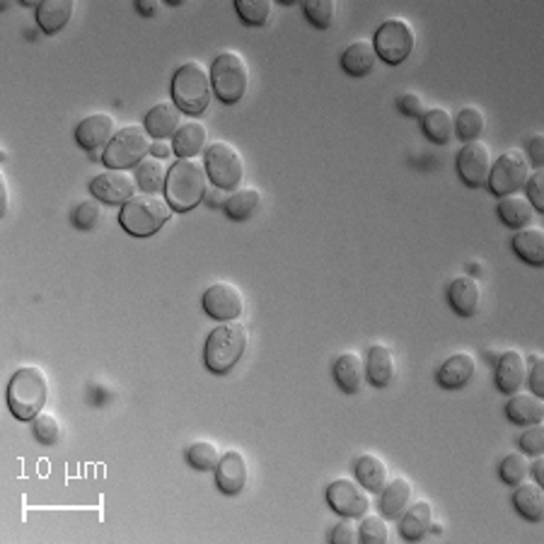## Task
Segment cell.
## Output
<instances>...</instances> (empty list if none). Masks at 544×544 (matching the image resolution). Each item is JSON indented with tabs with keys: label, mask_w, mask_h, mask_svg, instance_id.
<instances>
[{
	"label": "cell",
	"mask_w": 544,
	"mask_h": 544,
	"mask_svg": "<svg viewBox=\"0 0 544 544\" xmlns=\"http://www.w3.org/2000/svg\"><path fill=\"white\" fill-rule=\"evenodd\" d=\"M480 298V283H477V279H472V276H458V279L448 286V302H450L452 312L460 317L477 315Z\"/></svg>",
	"instance_id": "cell-20"
},
{
	"label": "cell",
	"mask_w": 544,
	"mask_h": 544,
	"mask_svg": "<svg viewBox=\"0 0 544 544\" xmlns=\"http://www.w3.org/2000/svg\"><path fill=\"white\" fill-rule=\"evenodd\" d=\"M331 372H334V380H337L339 390L346 394L359 392L365 380V365L356 351L341 353V356L334 361V365H331Z\"/></svg>",
	"instance_id": "cell-23"
},
{
	"label": "cell",
	"mask_w": 544,
	"mask_h": 544,
	"mask_svg": "<svg viewBox=\"0 0 544 544\" xmlns=\"http://www.w3.org/2000/svg\"><path fill=\"white\" fill-rule=\"evenodd\" d=\"M525 375H528V361L516 349L503 353L499 363H496V387L503 394H516L523 387Z\"/></svg>",
	"instance_id": "cell-19"
},
{
	"label": "cell",
	"mask_w": 544,
	"mask_h": 544,
	"mask_svg": "<svg viewBox=\"0 0 544 544\" xmlns=\"http://www.w3.org/2000/svg\"><path fill=\"white\" fill-rule=\"evenodd\" d=\"M116 136V124L112 119V114L97 112L90 114L87 119L80 122V126L75 129V141L80 148H85L87 153H104L112 138Z\"/></svg>",
	"instance_id": "cell-15"
},
{
	"label": "cell",
	"mask_w": 544,
	"mask_h": 544,
	"mask_svg": "<svg viewBox=\"0 0 544 544\" xmlns=\"http://www.w3.org/2000/svg\"><path fill=\"white\" fill-rule=\"evenodd\" d=\"M530 363H532V371H530V378H528V382H530L532 394L544 397V361H542V356H532Z\"/></svg>",
	"instance_id": "cell-48"
},
{
	"label": "cell",
	"mask_w": 544,
	"mask_h": 544,
	"mask_svg": "<svg viewBox=\"0 0 544 544\" xmlns=\"http://www.w3.org/2000/svg\"><path fill=\"white\" fill-rule=\"evenodd\" d=\"M528 158L538 170H542L544 165V136L538 134V136L530 138V145H528Z\"/></svg>",
	"instance_id": "cell-49"
},
{
	"label": "cell",
	"mask_w": 544,
	"mask_h": 544,
	"mask_svg": "<svg viewBox=\"0 0 544 544\" xmlns=\"http://www.w3.org/2000/svg\"><path fill=\"white\" fill-rule=\"evenodd\" d=\"M496 213L501 218L503 225H509L513 230H523L528 228L535 218V208L530 206V201L525 196H518V193H510V196H503L499 201V208Z\"/></svg>",
	"instance_id": "cell-30"
},
{
	"label": "cell",
	"mask_w": 544,
	"mask_h": 544,
	"mask_svg": "<svg viewBox=\"0 0 544 544\" xmlns=\"http://www.w3.org/2000/svg\"><path fill=\"white\" fill-rule=\"evenodd\" d=\"M201 305H203L208 317L221 320V322L240 320V315L244 312V298L240 288L235 283H228V281H218L213 286H208Z\"/></svg>",
	"instance_id": "cell-11"
},
{
	"label": "cell",
	"mask_w": 544,
	"mask_h": 544,
	"mask_svg": "<svg viewBox=\"0 0 544 544\" xmlns=\"http://www.w3.org/2000/svg\"><path fill=\"white\" fill-rule=\"evenodd\" d=\"M46 400H49V380L42 368L22 365L20 371H15L7 382V409L13 411L15 419L32 421L35 416L42 414Z\"/></svg>",
	"instance_id": "cell-1"
},
{
	"label": "cell",
	"mask_w": 544,
	"mask_h": 544,
	"mask_svg": "<svg viewBox=\"0 0 544 544\" xmlns=\"http://www.w3.org/2000/svg\"><path fill=\"white\" fill-rule=\"evenodd\" d=\"M530 472L535 474V484H539V487H542L544 484V460L539 458V455H538V460H535V462L530 465Z\"/></svg>",
	"instance_id": "cell-52"
},
{
	"label": "cell",
	"mask_w": 544,
	"mask_h": 544,
	"mask_svg": "<svg viewBox=\"0 0 544 544\" xmlns=\"http://www.w3.org/2000/svg\"><path fill=\"white\" fill-rule=\"evenodd\" d=\"M411 496H414V487L411 481L404 480V477H397L390 484H385L382 489V499H380V513L382 518H390V520H397L401 518V513L409 509L411 503Z\"/></svg>",
	"instance_id": "cell-24"
},
{
	"label": "cell",
	"mask_w": 544,
	"mask_h": 544,
	"mask_svg": "<svg viewBox=\"0 0 544 544\" xmlns=\"http://www.w3.org/2000/svg\"><path fill=\"white\" fill-rule=\"evenodd\" d=\"M394 372H397L394 353L385 344H372L368 349V365H365V375L371 380V385L385 390L394 380Z\"/></svg>",
	"instance_id": "cell-22"
},
{
	"label": "cell",
	"mask_w": 544,
	"mask_h": 544,
	"mask_svg": "<svg viewBox=\"0 0 544 544\" xmlns=\"http://www.w3.org/2000/svg\"><path fill=\"white\" fill-rule=\"evenodd\" d=\"M208 189L206 165L199 160H177L165 182V199L177 213L192 211L199 201H203Z\"/></svg>",
	"instance_id": "cell-2"
},
{
	"label": "cell",
	"mask_w": 544,
	"mask_h": 544,
	"mask_svg": "<svg viewBox=\"0 0 544 544\" xmlns=\"http://www.w3.org/2000/svg\"><path fill=\"white\" fill-rule=\"evenodd\" d=\"M330 542H334V544H356V542H361L359 528L351 523V518L341 520V523H339L337 528L330 532Z\"/></svg>",
	"instance_id": "cell-47"
},
{
	"label": "cell",
	"mask_w": 544,
	"mask_h": 544,
	"mask_svg": "<svg viewBox=\"0 0 544 544\" xmlns=\"http://www.w3.org/2000/svg\"><path fill=\"white\" fill-rule=\"evenodd\" d=\"M397 107H400L401 114L414 116V119H421L423 112H426V104L416 93H400L397 94Z\"/></svg>",
	"instance_id": "cell-46"
},
{
	"label": "cell",
	"mask_w": 544,
	"mask_h": 544,
	"mask_svg": "<svg viewBox=\"0 0 544 544\" xmlns=\"http://www.w3.org/2000/svg\"><path fill=\"white\" fill-rule=\"evenodd\" d=\"M513 506L525 520L530 523H542L544 518V494L539 484H530L525 480L523 484H518L516 494H513Z\"/></svg>",
	"instance_id": "cell-32"
},
{
	"label": "cell",
	"mask_w": 544,
	"mask_h": 544,
	"mask_svg": "<svg viewBox=\"0 0 544 544\" xmlns=\"http://www.w3.org/2000/svg\"><path fill=\"white\" fill-rule=\"evenodd\" d=\"M506 416L516 426H532L544 419V401L538 394H516L506 401Z\"/></svg>",
	"instance_id": "cell-27"
},
{
	"label": "cell",
	"mask_w": 544,
	"mask_h": 544,
	"mask_svg": "<svg viewBox=\"0 0 544 544\" xmlns=\"http://www.w3.org/2000/svg\"><path fill=\"white\" fill-rule=\"evenodd\" d=\"M208 141V129L201 122H186L182 124V129L174 134L173 151L180 160H193Z\"/></svg>",
	"instance_id": "cell-25"
},
{
	"label": "cell",
	"mask_w": 544,
	"mask_h": 544,
	"mask_svg": "<svg viewBox=\"0 0 544 544\" xmlns=\"http://www.w3.org/2000/svg\"><path fill=\"white\" fill-rule=\"evenodd\" d=\"M520 450L525 455H542L544 450V429L539 423H532V429H528L520 436Z\"/></svg>",
	"instance_id": "cell-45"
},
{
	"label": "cell",
	"mask_w": 544,
	"mask_h": 544,
	"mask_svg": "<svg viewBox=\"0 0 544 544\" xmlns=\"http://www.w3.org/2000/svg\"><path fill=\"white\" fill-rule=\"evenodd\" d=\"M262 203V193L254 186H247V189H237L228 196L225 201V213H228L230 221H247L250 215H254V211Z\"/></svg>",
	"instance_id": "cell-34"
},
{
	"label": "cell",
	"mask_w": 544,
	"mask_h": 544,
	"mask_svg": "<svg viewBox=\"0 0 544 544\" xmlns=\"http://www.w3.org/2000/svg\"><path fill=\"white\" fill-rule=\"evenodd\" d=\"M530 180V163L525 158L523 151L510 148L496 160L489 173V192L494 196H510V193L520 192L525 186V182Z\"/></svg>",
	"instance_id": "cell-10"
},
{
	"label": "cell",
	"mask_w": 544,
	"mask_h": 544,
	"mask_svg": "<svg viewBox=\"0 0 544 544\" xmlns=\"http://www.w3.org/2000/svg\"><path fill=\"white\" fill-rule=\"evenodd\" d=\"M151 148L153 141L151 134L145 131V126L131 124V126H124V129L116 131L112 143L102 153V163L109 170H129V167L138 165L141 160H145Z\"/></svg>",
	"instance_id": "cell-7"
},
{
	"label": "cell",
	"mask_w": 544,
	"mask_h": 544,
	"mask_svg": "<svg viewBox=\"0 0 544 544\" xmlns=\"http://www.w3.org/2000/svg\"><path fill=\"white\" fill-rule=\"evenodd\" d=\"M375 64H378V54H375L371 42H353L351 46L341 54V68H344L351 78H365V75H371Z\"/></svg>",
	"instance_id": "cell-29"
},
{
	"label": "cell",
	"mask_w": 544,
	"mask_h": 544,
	"mask_svg": "<svg viewBox=\"0 0 544 544\" xmlns=\"http://www.w3.org/2000/svg\"><path fill=\"white\" fill-rule=\"evenodd\" d=\"M513 252L523 259L525 264L542 266L544 264V230L542 228H523L518 230L513 240Z\"/></svg>",
	"instance_id": "cell-31"
},
{
	"label": "cell",
	"mask_w": 544,
	"mask_h": 544,
	"mask_svg": "<svg viewBox=\"0 0 544 544\" xmlns=\"http://www.w3.org/2000/svg\"><path fill=\"white\" fill-rule=\"evenodd\" d=\"M544 173L542 170H538L535 174H530V180L525 182V199L530 201V206L538 211V213H542L544 211Z\"/></svg>",
	"instance_id": "cell-44"
},
{
	"label": "cell",
	"mask_w": 544,
	"mask_h": 544,
	"mask_svg": "<svg viewBox=\"0 0 544 544\" xmlns=\"http://www.w3.org/2000/svg\"><path fill=\"white\" fill-rule=\"evenodd\" d=\"M244 351H247V327L232 320V322H223L208 334L203 361L208 371L215 375H225L240 363Z\"/></svg>",
	"instance_id": "cell-4"
},
{
	"label": "cell",
	"mask_w": 544,
	"mask_h": 544,
	"mask_svg": "<svg viewBox=\"0 0 544 544\" xmlns=\"http://www.w3.org/2000/svg\"><path fill=\"white\" fill-rule=\"evenodd\" d=\"M499 474H501V480L506 481V487H518V484H523L528 480V474H530V460L525 452H510L506 458L501 460V465H499Z\"/></svg>",
	"instance_id": "cell-38"
},
{
	"label": "cell",
	"mask_w": 544,
	"mask_h": 544,
	"mask_svg": "<svg viewBox=\"0 0 544 544\" xmlns=\"http://www.w3.org/2000/svg\"><path fill=\"white\" fill-rule=\"evenodd\" d=\"M218 460H221V450H218V445L211 443V440H196L186 448V462L193 467V470H199V472H211L218 465Z\"/></svg>",
	"instance_id": "cell-37"
},
{
	"label": "cell",
	"mask_w": 544,
	"mask_h": 544,
	"mask_svg": "<svg viewBox=\"0 0 544 544\" xmlns=\"http://www.w3.org/2000/svg\"><path fill=\"white\" fill-rule=\"evenodd\" d=\"M32 433L42 445L51 448V445H56L61 440V426H58L56 416L51 414H39L32 419Z\"/></svg>",
	"instance_id": "cell-41"
},
{
	"label": "cell",
	"mask_w": 544,
	"mask_h": 544,
	"mask_svg": "<svg viewBox=\"0 0 544 544\" xmlns=\"http://www.w3.org/2000/svg\"><path fill=\"white\" fill-rule=\"evenodd\" d=\"M170 153H174V151H173V145L167 143V141H155V143H153V148H151V155H153V158H158V160L170 158Z\"/></svg>",
	"instance_id": "cell-51"
},
{
	"label": "cell",
	"mask_w": 544,
	"mask_h": 544,
	"mask_svg": "<svg viewBox=\"0 0 544 544\" xmlns=\"http://www.w3.org/2000/svg\"><path fill=\"white\" fill-rule=\"evenodd\" d=\"M491 153H489V145L481 143V141H470L460 148L458 153V174L462 184L470 186V189H480V186L487 184L489 173H491Z\"/></svg>",
	"instance_id": "cell-12"
},
{
	"label": "cell",
	"mask_w": 544,
	"mask_h": 544,
	"mask_svg": "<svg viewBox=\"0 0 544 544\" xmlns=\"http://www.w3.org/2000/svg\"><path fill=\"white\" fill-rule=\"evenodd\" d=\"M143 126L155 141L174 138V134L182 129V112L174 102H160L145 114Z\"/></svg>",
	"instance_id": "cell-18"
},
{
	"label": "cell",
	"mask_w": 544,
	"mask_h": 544,
	"mask_svg": "<svg viewBox=\"0 0 544 544\" xmlns=\"http://www.w3.org/2000/svg\"><path fill=\"white\" fill-rule=\"evenodd\" d=\"M353 470H356V480H359L361 487L371 494H380L387 484V465L378 455L372 452H365L361 455L356 462H353Z\"/></svg>",
	"instance_id": "cell-28"
},
{
	"label": "cell",
	"mask_w": 544,
	"mask_h": 544,
	"mask_svg": "<svg viewBox=\"0 0 544 544\" xmlns=\"http://www.w3.org/2000/svg\"><path fill=\"white\" fill-rule=\"evenodd\" d=\"M215 484L225 496H237L247 484V460L240 450H228L215 465Z\"/></svg>",
	"instance_id": "cell-17"
},
{
	"label": "cell",
	"mask_w": 544,
	"mask_h": 544,
	"mask_svg": "<svg viewBox=\"0 0 544 544\" xmlns=\"http://www.w3.org/2000/svg\"><path fill=\"white\" fill-rule=\"evenodd\" d=\"M416 46V32L411 22L401 20V17H390L378 27L375 39H372V49L378 54L380 61L390 65H400L411 56Z\"/></svg>",
	"instance_id": "cell-8"
},
{
	"label": "cell",
	"mask_w": 544,
	"mask_h": 544,
	"mask_svg": "<svg viewBox=\"0 0 544 544\" xmlns=\"http://www.w3.org/2000/svg\"><path fill=\"white\" fill-rule=\"evenodd\" d=\"M302 10L317 29L331 27V22L337 17V3L334 0H308V3H302Z\"/></svg>",
	"instance_id": "cell-40"
},
{
	"label": "cell",
	"mask_w": 544,
	"mask_h": 544,
	"mask_svg": "<svg viewBox=\"0 0 544 544\" xmlns=\"http://www.w3.org/2000/svg\"><path fill=\"white\" fill-rule=\"evenodd\" d=\"M359 538L363 544H385L390 539V530L382 516H363L359 525Z\"/></svg>",
	"instance_id": "cell-42"
},
{
	"label": "cell",
	"mask_w": 544,
	"mask_h": 544,
	"mask_svg": "<svg viewBox=\"0 0 544 544\" xmlns=\"http://www.w3.org/2000/svg\"><path fill=\"white\" fill-rule=\"evenodd\" d=\"M90 192L94 199L119 206L136 196V177L126 170H104L90 182Z\"/></svg>",
	"instance_id": "cell-14"
},
{
	"label": "cell",
	"mask_w": 544,
	"mask_h": 544,
	"mask_svg": "<svg viewBox=\"0 0 544 544\" xmlns=\"http://www.w3.org/2000/svg\"><path fill=\"white\" fill-rule=\"evenodd\" d=\"M223 196H225V192H223V189H218V186H211V189H206V196H203V199H206L211 206L218 208V206H225ZM225 199H228V196H225Z\"/></svg>",
	"instance_id": "cell-50"
},
{
	"label": "cell",
	"mask_w": 544,
	"mask_h": 544,
	"mask_svg": "<svg viewBox=\"0 0 544 544\" xmlns=\"http://www.w3.org/2000/svg\"><path fill=\"white\" fill-rule=\"evenodd\" d=\"M213 97L211 75L199 61H186L173 75V100L180 112L192 116L203 114Z\"/></svg>",
	"instance_id": "cell-5"
},
{
	"label": "cell",
	"mask_w": 544,
	"mask_h": 544,
	"mask_svg": "<svg viewBox=\"0 0 544 544\" xmlns=\"http://www.w3.org/2000/svg\"><path fill=\"white\" fill-rule=\"evenodd\" d=\"M484 112L480 107H465L460 109V114L452 119V126H455V134H458L465 143L470 141H477L484 131Z\"/></svg>",
	"instance_id": "cell-36"
},
{
	"label": "cell",
	"mask_w": 544,
	"mask_h": 544,
	"mask_svg": "<svg viewBox=\"0 0 544 544\" xmlns=\"http://www.w3.org/2000/svg\"><path fill=\"white\" fill-rule=\"evenodd\" d=\"M250 85V68L237 51H223L211 65V87L223 104H237Z\"/></svg>",
	"instance_id": "cell-6"
},
{
	"label": "cell",
	"mask_w": 544,
	"mask_h": 544,
	"mask_svg": "<svg viewBox=\"0 0 544 544\" xmlns=\"http://www.w3.org/2000/svg\"><path fill=\"white\" fill-rule=\"evenodd\" d=\"M327 503L334 513L344 518H363L371 501H368V491L361 487L359 481L353 480H334L327 487Z\"/></svg>",
	"instance_id": "cell-13"
},
{
	"label": "cell",
	"mask_w": 544,
	"mask_h": 544,
	"mask_svg": "<svg viewBox=\"0 0 544 544\" xmlns=\"http://www.w3.org/2000/svg\"><path fill=\"white\" fill-rule=\"evenodd\" d=\"M421 129L429 136V141H433L436 145H448L452 138V131H455L450 112L443 107L426 109L421 116Z\"/></svg>",
	"instance_id": "cell-33"
},
{
	"label": "cell",
	"mask_w": 544,
	"mask_h": 544,
	"mask_svg": "<svg viewBox=\"0 0 544 544\" xmlns=\"http://www.w3.org/2000/svg\"><path fill=\"white\" fill-rule=\"evenodd\" d=\"M235 10L247 27H264L272 17L269 0H235Z\"/></svg>",
	"instance_id": "cell-39"
},
{
	"label": "cell",
	"mask_w": 544,
	"mask_h": 544,
	"mask_svg": "<svg viewBox=\"0 0 544 544\" xmlns=\"http://www.w3.org/2000/svg\"><path fill=\"white\" fill-rule=\"evenodd\" d=\"M136 10L143 15H151L153 13V5L148 3V0H143V3H136Z\"/></svg>",
	"instance_id": "cell-54"
},
{
	"label": "cell",
	"mask_w": 544,
	"mask_h": 544,
	"mask_svg": "<svg viewBox=\"0 0 544 544\" xmlns=\"http://www.w3.org/2000/svg\"><path fill=\"white\" fill-rule=\"evenodd\" d=\"M474 375H477V361H474L472 353L467 351L448 356L436 371L438 385L443 387V390H452V392L470 385L474 380Z\"/></svg>",
	"instance_id": "cell-16"
},
{
	"label": "cell",
	"mask_w": 544,
	"mask_h": 544,
	"mask_svg": "<svg viewBox=\"0 0 544 544\" xmlns=\"http://www.w3.org/2000/svg\"><path fill=\"white\" fill-rule=\"evenodd\" d=\"M430 528H433V506L429 501L414 503L401 513L400 535L407 542H421L430 532Z\"/></svg>",
	"instance_id": "cell-21"
},
{
	"label": "cell",
	"mask_w": 544,
	"mask_h": 544,
	"mask_svg": "<svg viewBox=\"0 0 544 544\" xmlns=\"http://www.w3.org/2000/svg\"><path fill=\"white\" fill-rule=\"evenodd\" d=\"M167 173H170V170H165L163 160L145 158L138 163V170L134 177H136L138 186H141L145 193H160L165 192Z\"/></svg>",
	"instance_id": "cell-35"
},
{
	"label": "cell",
	"mask_w": 544,
	"mask_h": 544,
	"mask_svg": "<svg viewBox=\"0 0 544 544\" xmlns=\"http://www.w3.org/2000/svg\"><path fill=\"white\" fill-rule=\"evenodd\" d=\"M203 165H206L208 180L223 192H237V186L242 184L244 160L235 145H230L228 141H215L213 145H208Z\"/></svg>",
	"instance_id": "cell-9"
},
{
	"label": "cell",
	"mask_w": 544,
	"mask_h": 544,
	"mask_svg": "<svg viewBox=\"0 0 544 544\" xmlns=\"http://www.w3.org/2000/svg\"><path fill=\"white\" fill-rule=\"evenodd\" d=\"M102 221V211L94 201H83L75 211H73V223L80 230H93Z\"/></svg>",
	"instance_id": "cell-43"
},
{
	"label": "cell",
	"mask_w": 544,
	"mask_h": 544,
	"mask_svg": "<svg viewBox=\"0 0 544 544\" xmlns=\"http://www.w3.org/2000/svg\"><path fill=\"white\" fill-rule=\"evenodd\" d=\"M174 215L173 206L160 193H138L119 211V225L134 237L155 235Z\"/></svg>",
	"instance_id": "cell-3"
},
{
	"label": "cell",
	"mask_w": 544,
	"mask_h": 544,
	"mask_svg": "<svg viewBox=\"0 0 544 544\" xmlns=\"http://www.w3.org/2000/svg\"><path fill=\"white\" fill-rule=\"evenodd\" d=\"M73 0H44L36 7V25L42 27L44 35H56L71 22Z\"/></svg>",
	"instance_id": "cell-26"
},
{
	"label": "cell",
	"mask_w": 544,
	"mask_h": 544,
	"mask_svg": "<svg viewBox=\"0 0 544 544\" xmlns=\"http://www.w3.org/2000/svg\"><path fill=\"white\" fill-rule=\"evenodd\" d=\"M0 213H7V182L5 177H0Z\"/></svg>",
	"instance_id": "cell-53"
}]
</instances>
